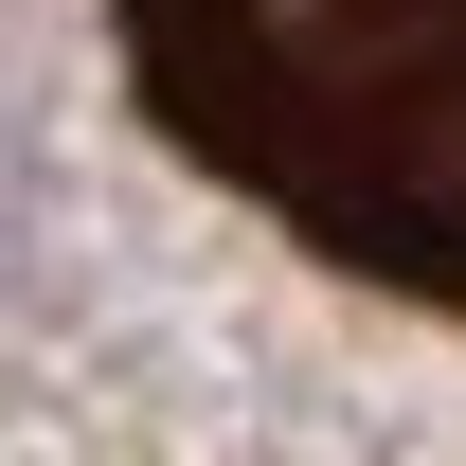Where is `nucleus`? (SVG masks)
<instances>
[{
    "mask_svg": "<svg viewBox=\"0 0 466 466\" xmlns=\"http://www.w3.org/2000/svg\"><path fill=\"white\" fill-rule=\"evenodd\" d=\"M108 55L323 269L466 305V0H108Z\"/></svg>",
    "mask_w": 466,
    "mask_h": 466,
    "instance_id": "1",
    "label": "nucleus"
}]
</instances>
